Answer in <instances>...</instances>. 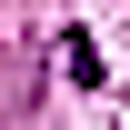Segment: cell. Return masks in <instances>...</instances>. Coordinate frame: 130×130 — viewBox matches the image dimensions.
<instances>
[{"label":"cell","instance_id":"obj_1","mask_svg":"<svg viewBox=\"0 0 130 130\" xmlns=\"http://www.w3.org/2000/svg\"><path fill=\"white\" fill-rule=\"evenodd\" d=\"M60 60H70V80H80V90H90V80H100V50H90V40H80V30H70V40H60Z\"/></svg>","mask_w":130,"mask_h":130}]
</instances>
